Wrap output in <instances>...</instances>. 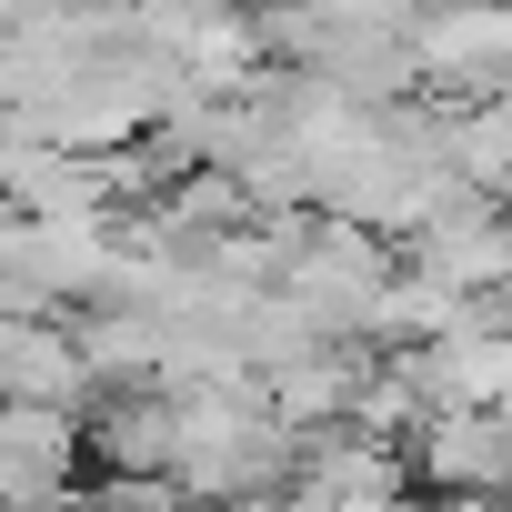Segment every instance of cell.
Listing matches in <instances>:
<instances>
[{
    "label": "cell",
    "mask_w": 512,
    "mask_h": 512,
    "mask_svg": "<svg viewBox=\"0 0 512 512\" xmlns=\"http://www.w3.org/2000/svg\"><path fill=\"white\" fill-rule=\"evenodd\" d=\"M412 71L452 101H512V0H442V11H422Z\"/></svg>",
    "instance_id": "7a4b0ae2"
},
{
    "label": "cell",
    "mask_w": 512,
    "mask_h": 512,
    "mask_svg": "<svg viewBox=\"0 0 512 512\" xmlns=\"http://www.w3.org/2000/svg\"><path fill=\"white\" fill-rule=\"evenodd\" d=\"M71 512H221V502H191L181 482H101L91 472V492H71Z\"/></svg>",
    "instance_id": "3957f363"
},
{
    "label": "cell",
    "mask_w": 512,
    "mask_h": 512,
    "mask_svg": "<svg viewBox=\"0 0 512 512\" xmlns=\"http://www.w3.org/2000/svg\"><path fill=\"white\" fill-rule=\"evenodd\" d=\"M402 241H412L402 272L432 282V292H452V302H502V292H512V211H502L492 191H452V201L422 211Z\"/></svg>",
    "instance_id": "6da1fadb"
}]
</instances>
